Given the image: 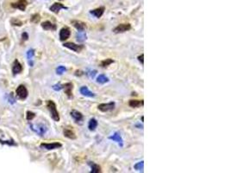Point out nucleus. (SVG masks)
Here are the masks:
<instances>
[{
  "mask_svg": "<svg viewBox=\"0 0 230 173\" xmlns=\"http://www.w3.org/2000/svg\"><path fill=\"white\" fill-rule=\"evenodd\" d=\"M30 128L31 130L34 131L35 133H37L38 135L43 136L48 131V128L46 126L43 124H37V125H30Z\"/></svg>",
  "mask_w": 230,
  "mask_h": 173,
  "instance_id": "2",
  "label": "nucleus"
},
{
  "mask_svg": "<svg viewBox=\"0 0 230 173\" xmlns=\"http://www.w3.org/2000/svg\"><path fill=\"white\" fill-rule=\"evenodd\" d=\"M61 146H62V145L60 143H58V142H54V143H42L41 145V148L46 149V150L48 151L55 150V149L60 148Z\"/></svg>",
  "mask_w": 230,
  "mask_h": 173,
  "instance_id": "7",
  "label": "nucleus"
},
{
  "mask_svg": "<svg viewBox=\"0 0 230 173\" xmlns=\"http://www.w3.org/2000/svg\"><path fill=\"white\" fill-rule=\"evenodd\" d=\"M80 94L82 95H84V96H86V97H90V98H92V97H95V95L96 94L92 93V91H90V89L87 87L86 86H83L80 87Z\"/></svg>",
  "mask_w": 230,
  "mask_h": 173,
  "instance_id": "14",
  "label": "nucleus"
},
{
  "mask_svg": "<svg viewBox=\"0 0 230 173\" xmlns=\"http://www.w3.org/2000/svg\"><path fill=\"white\" fill-rule=\"evenodd\" d=\"M96 75V70H91V71H89L88 73H87V75L89 76L90 78H92V79H93Z\"/></svg>",
  "mask_w": 230,
  "mask_h": 173,
  "instance_id": "32",
  "label": "nucleus"
},
{
  "mask_svg": "<svg viewBox=\"0 0 230 173\" xmlns=\"http://www.w3.org/2000/svg\"><path fill=\"white\" fill-rule=\"evenodd\" d=\"M65 90V94H67V97L69 99L73 98V85L72 82H67L63 85V88Z\"/></svg>",
  "mask_w": 230,
  "mask_h": 173,
  "instance_id": "11",
  "label": "nucleus"
},
{
  "mask_svg": "<svg viewBox=\"0 0 230 173\" xmlns=\"http://www.w3.org/2000/svg\"><path fill=\"white\" fill-rule=\"evenodd\" d=\"M47 107H48V111L50 112V115L52 117V119L54 121H59V115L57 108H56V105L53 101H48L47 102Z\"/></svg>",
  "mask_w": 230,
  "mask_h": 173,
  "instance_id": "1",
  "label": "nucleus"
},
{
  "mask_svg": "<svg viewBox=\"0 0 230 173\" xmlns=\"http://www.w3.org/2000/svg\"><path fill=\"white\" fill-rule=\"evenodd\" d=\"M76 39L78 42H83L86 40V34L85 31H78L76 34Z\"/></svg>",
  "mask_w": 230,
  "mask_h": 173,
  "instance_id": "24",
  "label": "nucleus"
},
{
  "mask_svg": "<svg viewBox=\"0 0 230 173\" xmlns=\"http://www.w3.org/2000/svg\"><path fill=\"white\" fill-rule=\"evenodd\" d=\"M96 82L99 83V84H104V83L108 82L110 80L105 75H99L96 77Z\"/></svg>",
  "mask_w": 230,
  "mask_h": 173,
  "instance_id": "25",
  "label": "nucleus"
},
{
  "mask_svg": "<svg viewBox=\"0 0 230 173\" xmlns=\"http://www.w3.org/2000/svg\"><path fill=\"white\" fill-rule=\"evenodd\" d=\"M62 88H63V85H61L60 83H58L53 86V89L55 91H60Z\"/></svg>",
  "mask_w": 230,
  "mask_h": 173,
  "instance_id": "31",
  "label": "nucleus"
},
{
  "mask_svg": "<svg viewBox=\"0 0 230 173\" xmlns=\"http://www.w3.org/2000/svg\"><path fill=\"white\" fill-rule=\"evenodd\" d=\"M97 108L99 111L101 112H104V113H106V112H110V111H112L115 108V102H109V103H102V104H99Z\"/></svg>",
  "mask_w": 230,
  "mask_h": 173,
  "instance_id": "3",
  "label": "nucleus"
},
{
  "mask_svg": "<svg viewBox=\"0 0 230 173\" xmlns=\"http://www.w3.org/2000/svg\"><path fill=\"white\" fill-rule=\"evenodd\" d=\"M27 5H28V2H27V0H18L16 3H13V4H11V6H12V7L16 8V9H18V10H20V11H22V12H24V11H25Z\"/></svg>",
  "mask_w": 230,
  "mask_h": 173,
  "instance_id": "9",
  "label": "nucleus"
},
{
  "mask_svg": "<svg viewBox=\"0 0 230 173\" xmlns=\"http://www.w3.org/2000/svg\"><path fill=\"white\" fill-rule=\"evenodd\" d=\"M16 94H17L18 98H20L21 100H25L28 97V90L23 85H20L16 88Z\"/></svg>",
  "mask_w": 230,
  "mask_h": 173,
  "instance_id": "5",
  "label": "nucleus"
},
{
  "mask_svg": "<svg viewBox=\"0 0 230 173\" xmlns=\"http://www.w3.org/2000/svg\"><path fill=\"white\" fill-rule=\"evenodd\" d=\"M143 104H144L143 101H138V100H131L129 102V105L131 107H134V108H136V107H139L141 106H143Z\"/></svg>",
  "mask_w": 230,
  "mask_h": 173,
  "instance_id": "23",
  "label": "nucleus"
},
{
  "mask_svg": "<svg viewBox=\"0 0 230 173\" xmlns=\"http://www.w3.org/2000/svg\"><path fill=\"white\" fill-rule=\"evenodd\" d=\"M97 125H98V122L96 121L95 118H92L91 119L88 123V128H89L90 131H95L96 128L97 127Z\"/></svg>",
  "mask_w": 230,
  "mask_h": 173,
  "instance_id": "21",
  "label": "nucleus"
},
{
  "mask_svg": "<svg viewBox=\"0 0 230 173\" xmlns=\"http://www.w3.org/2000/svg\"><path fill=\"white\" fill-rule=\"evenodd\" d=\"M72 24L78 30V31H85L86 30V23H83L81 21L73 20L72 21Z\"/></svg>",
  "mask_w": 230,
  "mask_h": 173,
  "instance_id": "13",
  "label": "nucleus"
},
{
  "mask_svg": "<svg viewBox=\"0 0 230 173\" xmlns=\"http://www.w3.org/2000/svg\"><path fill=\"white\" fill-rule=\"evenodd\" d=\"M66 71H67V68H66L65 66H59L58 68H56V74L59 75H63Z\"/></svg>",
  "mask_w": 230,
  "mask_h": 173,
  "instance_id": "28",
  "label": "nucleus"
},
{
  "mask_svg": "<svg viewBox=\"0 0 230 173\" xmlns=\"http://www.w3.org/2000/svg\"><path fill=\"white\" fill-rule=\"evenodd\" d=\"M83 74H84V73L82 71H80V70H77V71L75 72V75H76V76H78H78H80V75H82Z\"/></svg>",
  "mask_w": 230,
  "mask_h": 173,
  "instance_id": "37",
  "label": "nucleus"
},
{
  "mask_svg": "<svg viewBox=\"0 0 230 173\" xmlns=\"http://www.w3.org/2000/svg\"><path fill=\"white\" fill-rule=\"evenodd\" d=\"M35 56V50L34 49H30L27 51V58H28V62L30 64V66L33 67V57Z\"/></svg>",
  "mask_w": 230,
  "mask_h": 173,
  "instance_id": "22",
  "label": "nucleus"
},
{
  "mask_svg": "<svg viewBox=\"0 0 230 173\" xmlns=\"http://www.w3.org/2000/svg\"><path fill=\"white\" fill-rule=\"evenodd\" d=\"M61 9H66V10H67L68 8L66 7V6H64L63 4H60V3H54L51 7L49 8V10H50L51 12H54V13H56V14L59 13V12L61 10Z\"/></svg>",
  "mask_w": 230,
  "mask_h": 173,
  "instance_id": "17",
  "label": "nucleus"
},
{
  "mask_svg": "<svg viewBox=\"0 0 230 173\" xmlns=\"http://www.w3.org/2000/svg\"><path fill=\"white\" fill-rule=\"evenodd\" d=\"M104 6H102V7H99V8H96L95 10H92V11H90V14H92V16H94L96 18H100L101 17L103 16L104 12Z\"/></svg>",
  "mask_w": 230,
  "mask_h": 173,
  "instance_id": "15",
  "label": "nucleus"
},
{
  "mask_svg": "<svg viewBox=\"0 0 230 173\" xmlns=\"http://www.w3.org/2000/svg\"><path fill=\"white\" fill-rule=\"evenodd\" d=\"M12 23H13V22H12ZM14 23L13 25H18V26H21V25L22 24V22H19V21H17V20H14V23Z\"/></svg>",
  "mask_w": 230,
  "mask_h": 173,
  "instance_id": "36",
  "label": "nucleus"
},
{
  "mask_svg": "<svg viewBox=\"0 0 230 173\" xmlns=\"http://www.w3.org/2000/svg\"><path fill=\"white\" fill-rule=\"evenodd\" d=\"M0 143L6 144V145H10V146H16V143L14 141H3V140H0Z\"/></svg>",
  "mask_w": 230,
  "mask_h": 173,
  "instance_id": "33",
  "label": "nucleus"
},
{
  "mask_svg": "<svg viewBox=\"0 0 230 173\" xmlns=\"http://www.w3.org/2000/svg\"><path fill=\"white\" fill-rule=\"evenodd\" d=\"M64 136L67 137L68 139H76V135H75L74 132L73 130H71L69 128H65L63 131Z\"/></svg>",
  "mask_w": 230,
  "mask_h": 173,
  "instance_id": "20",
  "label": "nucleus"
},
{
  "mask_svg": "<svg viewBox=\"0 0 230 173\" xmlns=\"http://www.w3.org/2000/svg\"><path fill=\"white\" fill-rule=\"evenodd\" d=\"M63 46L65 48H67V49H71V50H73L75 52H80L84 46L83 45H78V44H76V43H73V42H65L63 44Z\"/></svg>",
  "mask_w": 230,
  "mask_h": 173,
  "instance_id": "6",
  "label": "nucleus"
},
{
  "mask_svg": "<svg viewBox=\"0 0 230 173\" xmlns=\"http://www.w3.org/2000/svg\"><path fill=\"white\" fill-rule=\"evenodd\" d=\"M35 117V113H34L33 112H30V111H28V112H27L26 118L28 121H32Z\"/></svg>",
  "mask_w": 230,
  "mask_h": 173,
  "instance_id": "29",
  "label": "nucleus"
},
{
  "mask_svg": "<svg viewBox=\"0 0 230 173\" xmlns=\"http://www.w3.org/2000/svg\"><path fill=\"white\" fill-rule=\"evenodd\" d=\"M41 27L44 29L45 30H56V25L54 24L49 21H46L41 23Z\"/></svg>",
  "mask_w": 230,
  "mask_h": 173,
  "instance_id": "18",
  "label": "nucleus"
},
{
  "mask_svg": "<svg viewBox=\"0 0 230 173\" xmlns=\"http://www.w3.org/2000/svg\"><path fill=\"white\" fill-rule=\"evenodd\" d=\"M88 166L91 167V173H99L101 172V168L98 165H96L94 162H88Z\"/></svg>",
  "mask_w": 230,
  "mask_h": 173,
  "instance_id": "19",
  "label": "nucleus"
},
{
  "mask_svg": "<svg viewBox=\"0 0 230 173\" xmlns=\"http://www.w3.org/2000/svg\"><path fill=\"white\" fill-rule=\"evenodd\" d=\"M71 116L72 118L74 120V121L76 123H82V121L84 120V116L80 112L78 111H76V110H73L71 112Z\"/></svg>",
  "mask_w": 230,
  "mask_h": 173,
  "instance_id": "12",
  "label": "nucleus"
},
{
  "mask_svg": "<svg viewBox=\"0 0 230 173\" xmlns=\"http://www.w3.org/2000/svg\"><path fill=\"white\" fill-rule=\"evenodd\" d=\"M109 139H110V140H113V141L116 142V143L119 145V146L121 147L123 146V138H122L121 134H120L118 132H115L113 135L110 136V137H109Z\"/></svg>",
  "mask_w": 230,
  "mask_h": 173,
  "instance_id": "10",
  "label": "nucleus"
},
{
  "mask_svg": "<svg viewBox=\"0 0 230 173\" xmlns=\"http://www.w3.org/2000/svg\"><path fill=\"white\" fill-rule=\"evenodd\" d=\"M22 38L23 41H26V40H28V39H29V35H28V33H26V32H23V33L22 34Z\"/></svg>",
  "mask_w": 230,
  "mask_h": 173,
  "instance_id": "34",
  "label": "nucleus"
},
{
  "mask_svg": "<svg viewBox=\"0 0 230 173\" xmlns=\"http://www.w3.org/2000/svg\"><path fill=\"white\" fill-rule=\"evenodd\" d=\"M138 60H139V62H141V64L143 65V64H144V55L142 54L141 56H139V57H138Z\"/></svg>",
  "mask_w": 230,
  "mask_h": 173,
  "instance_id": "35",
  "label": "nucleus"
},
{
  "mask_svg": "<svg viewBox=\"0 0 230 173\" xmlns=\"http://www.w3.org/2000/svg\"><path fill=\"white\" fill-rule=\"evenodd\" d=\"M40 15L39 14H35V15L32 16V17H31V22L32 23H38L39 21H40Z\"/></svg>",
  "mask_w": 230,
  "mask_h": 173,
  "instance_id": "30",
  "label": "nucleus"
},
{
  "mask_svg": "<svg viewBox=\"0 0 230 173\" xmlns=\"http://www.w3.org/2000/svg\"><path fill=\"white\" fill-rule=\"evenodd\" d=\"M22 64L19 62L18 60H15L14 63H13V66H12V73H13V75H18L19 73L22 71Z\"/></svg>",
  "mask_w": 230,
  "mask_h": 173,
  "instance_id": "16",
  "label": "nucleus"
},
{
  "mask_svg": "<svg viewBox=\"0 0 230 173\" xmlns=\"http://www.w3.org/2000/svg\"><path fill=\"white\" fill-rule=\"evenodd\" d=\"M134 170L136 171H139V172H143V170H144V162L141 161L136 163L134 166Z\"/></svg>",
  "mask_w": 230,
  "mask_h": 173,
  "instance_id": "26",
  "label": "nucleus"
},
{
  "mask_svg": "<svg viewBox=\"0 0 230 173\" xmlns=\"http://www.w3.org/2000/svg\"><path fill=\"white\" fill-rule=\"evenodd\" d=\"M131 30V25L129 23H122V24H119L118 26H116L113 30L114 33L115 34H119V33H123V32H126L128 30Z\"/></svg>",
  "mask_w": 230,
  "mask_h": 173,
  "instance_id": "4",
  "label": "nucleus"
},
{
  "mask_svg": "<svg viewBox=\"0 0 230 173\" xmlns=\"http://www.w3.org/2000/svg\"><path fill=\"white\" fill-rule=\"evenodd\" d=\"M113 62H114V60H112L110 58H108L106 60H104L101 62L100 66L102 68H106V67L110 66V65L113 63Z\"/></svg>",
  "mask_w": 230,
  "mask_h": 173,
  "instance_id": "27",
  "label": "nucleus"
},
{
  "mask_svg": "<svg viewBox=\"0 0 230 173\" xmlns=\"http://www.w3.org/2000/svg\"><path fill=\"white\" fill-rule=\"evenodd\" d=\"M71 35V30L69 28L67 27H64L62 28L60 31H59V40L60 41H66L68 38L70 37Z\"/></svg>",
  "mask_w": 230,
  "mask_h": 173,
  "instance_id": "8",
  "label": "nucleus"
}]
</instances>
